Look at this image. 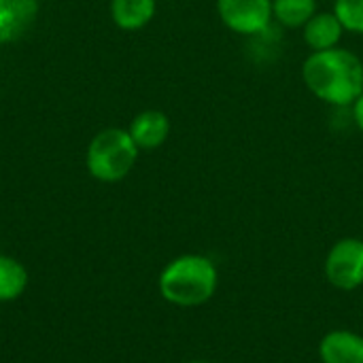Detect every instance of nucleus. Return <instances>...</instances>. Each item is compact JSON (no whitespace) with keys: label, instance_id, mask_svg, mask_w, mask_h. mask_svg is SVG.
Returning <instances> with one entry per match:
<instances>
[{"label":"nucleus","instance_id":"f03ea898","mask_svg":"<svg viewBox=\"0 0 363 363\" xmlns=\"http://www.w3.org/2000/svg\"><path fill=\"white\" fill-rule=\"evenodd\" d=\"M219 287L215 262L200 253H185L170 259L157 279L160 296L179 308H196L213 300Z\"/></svg>","mask_w":363,"mask_h":363},{"label":"nucleus","instance_id":"39448f33","mask_svg":"<svg viewBox=\"0 0 363 363\" xmlns=\"http://www.w3.org/2000/svg\"><path fill=\"white\" fill-rule=\"evenodd\" d=\"M221 23L236 34H262L270 28L272 0H217Z\"/></svg>","mask_w":363,"mask_h":363},{"label":"nucleus","instance_id":"6e6552de","mask_svg":"<svg viewBox=\"0 0 363 363\" xmlns=\"http://www.w3.org/2000/svg\"><path fill=\"white\" fill-rule=\"evenodd\" d=\"M345 32L347 30L334 11L332 13H315L302 28L304 43L308 45L311 51H325V49L338 47Z\"/></svg>","mask_w":363,"mask_h":363},{"label":"nucleus","instance_id":"1a4fd4ad","mask_svg":"<svg viewBox=\"0 0 363 363\" xmlns=\"http://www.w3.org/2000/svg\"><path fill=\"white\" fill-rule=\"evenodd\" d=\"M157 9V0H111V17L121 30L145 28Z\"/></svg>","mask_w":363,"mask_h":363},{"label":"nucleus","instance_id":"9b49d317","mask_svg":"<svg viewBox=\"0 0 363 363\" xmlns=\"http://www.w3.org/2000/svg\"><path fill=\"white\" fill-rule=\"evenodd\" d=\"M317 13V0H272V17L285 28H304Z\"/></svg>","mask_w":363,"mask_h":363},{"label":"nucleus","instance_id":"7ed1b4c3","mask_svg":"<svg viewBox=\"0 0 363 363\" xmlns=\"http://www.w3.org/2000/svg\"><path fill=\"white\" fill-rule=\"evenodd\" d=\"M138 147L128 130L106 128L98 132L85 155V166L89 174L100 183H117L130 174L138 160Z\"/></svg>","mask_w":363,"mask_h":363},{"label":"nucleus","instance_id":"ddd939ff","mask_svg":"<svg viewBox=\"0 0 363 363\" xmlns=\"http://www.w3.org/2000/svg\"><path fill=\"white\" fill-rule=\"evenodd\" d=\"M351 106H353V121H355V125L363 132V94Z\"/></svg>","mask_w":363,"mask_h":363},{"label":"nucleus","instance_id":"20e7f679","mask_svg":"<svg viewBox=\"0 0 363 363\" xmlns=\"http://www.w3.org/2000/svg\"><path fill=\"white\" fill-rule=\"evenodd\" d=\"M325 279L340 291H355L363 285V240L349 236L332 245L323 264Z\"/></svg>","mask_w":363,"mask_h":363},{"label":"nucleus","instance_id":"4468645a","mask_svg":"<svg viewBox=\"0 0 363 363\" xmlns=\"http://www.w3.org/2000/svg\"><path fill=\"white\" fill-rule=\"evenodd\" d=\"M189 363H211V362H202V359H196V362H189Z\"/></svg>","mask_w":363,"mask_h":363},{"label":"nucleus","instance_id":"f257e3e1","mask_svg":"<svg viewBox=\"0 0 363 363\" xmlns=\"http://www.w3.org/2000/svg\"><path fill=\"white\" fill-rule=\"evenodd\" d=\"M308 91L330 106H351L363 94V62L349 49L313 51L302 64Z\"/></svg>","mask_w":363,"mask_h":363},{"label":"nucleus","instance_id":"0eeeda50","mask_svg":"<svg viewBox=\"0 0 363 363\" xmlns=\"http://www.w3.org/2000/svg\"><path fill=\"white\" fill-rule=\"evenodd\" d=\"M128 132L140 151H151L166 143L170 134V119L166 113L155 111V108L143 111L132 119Z\"/></svg>","mask_w":363,"mask_h":363},{"label":"nucleus","instance_id":"9d476101","mask_svg":"<svg viewBox=\"0 0 363 363\" xmlns=\"http://www.w3.org/2000/svg\"><path fill=\"white\" fill-rule=\"evenodd\" d=\"M28 283L30 274L26 266L11 255H0V304H9L21 298L28 289Z\"/></svg>","mask_w":363,"mask_h":363},{"label":"nucleus","instance_id":"423d86ee","mask_svg":"<svg viewBox=\"0 0 363 363\" xmlns=\"http://www.w3.org/2000/svg\"><path fill=\"white\" fill-rule=\"evenodd\" d=\"M321 363H363V336L353 330H332L319 342Z\"/></svg>","mask_w":363,"mask_h":363},{"label":"nucleus","instance_id":"f8f14e48","mask_svg":"<svg viewBox=\"0 0 363 363\" xmlns=\"http://www.w3.org/2000/svg\"><path fill=\"white\" fill-rule=\"evenodd\" d=\"M334 13L347 32L363 34V0H334Z\"/></svg>","mask_w":363,"mask_h":363}]
</instances>
